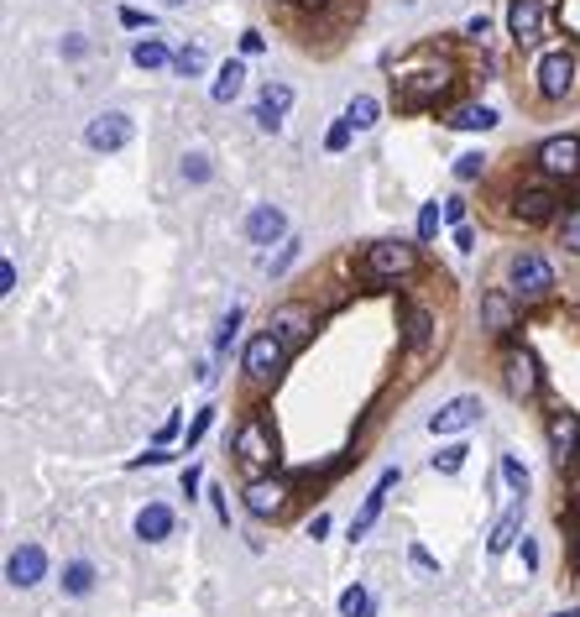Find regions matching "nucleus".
<instances>
[{
  "mask_svg": "<svg viewBox=\"0 0 580 617\" xmlns=\"http://www.w3.org/2000/svg\"><path fill=\"white\" fill-rule=\"evenodd\" d=\"M230 450H236V461H241V471H246V476H272L277 466H283L277 434L267 429V419H262V414L241 419V429H236V440H230Z\"/></svg>",
  "mask_w": 580,
  "mask_h": 617,
  "instance_id": "f257e3e1",
  "label": "nucleus"
},
{
  "mask_svg": "<svg viewBox=\"0 0 580 617\" xmlns=\"http://www.w3.org/2000/svg\"><path fill=\"white\" fill-rule=\"evenodd\" d=\"M455 95V68L450 63H429V68H413V74L398 79V105L403 110H429L439 100Z\"/></svg>",
  "mask_w": 580,
  "mask_h": 617,
  "instance_id": "f03ea898",
  "label": "nucleus"
},
{
  "mask_svg": "<svg viewBox=\"0 0 580 617\" xmlns=\"http://www.w3.org/2000/svg\"><path fill=\"white\" fill-rule=\"evenodd\" d=\"M361 272L371 283L413 278V272H419V246H413V241H371L366 257H361Z\"/></svg>",
  "mask_w": 580,
  "mask_h": 617,
  "instance_id": "7ed1b4c3",
  "label": "nucleus"
},
{
  "mask_svg": "<svg viewBox=\"0 0 580 617\" xmlns=\"http://www.w3.org/2000/svg\"><path fill=\"white\" fill-rule=\"evenodd\" d=\"M549 288H554V267L539 257V251H518V257L507 262V293H513L518 304L549 299Z\"/></svg>",
  "mask_w": 580,
  "mask_h": 617,
  "instance_id": "20e7f679",
  "label": "nucleus"
},
{
  "mask_svg": "<svg viewBox=\"0 0 580 617\" xmlns=\"http://www.w3.org/2000/svg\"><path fill=\"white\" fill-rule=\"evenodd\" d=\"M539 382H544V372H539V356H533L528 346H507L502 351V393L507 398L533 403L539 398Z\"/></svg>",
  "mask_w": 580,
  "mask_h": 617,
  "instance_id": "39448f33",
  "label": "nucleus"
},
{
  "mask_svg": "<svg viewBox=\"0 0 580 617\" xmlns=\"http://www.w3.org/2000/svg\"><path fill=\"white\" fill-rule=\"evenodd\" d=\"M580 79V58L570 48H549L533 68V89H539V100H565Z\"/></svg>",
  "mask_w": 580,
  "mask_h": 617,
  "instance_id": "423d86ee",
  "label": "nucleus"
},
{
  "mask_svg": "<svg viewBox=\"0 0 580 617\" xmlns=\"http://www.w3.org/2000/svg\"><path fill=\"white\" fill-rule=\"evenodd\" d=\"M533 168H539L549 184H570V178H580V136H549V142H539V152H533Z\"/></svg>",
  "mask_w": 580,
  "mask_h": 617,
  "instance_id": "0eeeda50",
  "label": "nucleus"
},
{
  "mask_svg": "<svg viewBox=\"0 0 580 617\" xmlns=\"http://www.w3.org/2000/svg\"><path fill=\"white\" fill-rule=\"evenodd\" d=\"M246 513L251 518H277V513H288V502H293V482H288V476H251V482H246Z\"/></svg>",
  "mask_w": 580,
  "mask_h": 617,
  "instance_id": "6e6552de",
  "label": "nucleus"
},
{
  "mask_svg": "<svg viewBox=\"0 0 580 617\" xmlns=\"http://www.w3.org/2000/svg\"><path fill=\"white\" fill-rule=\"evenodd\" d=\"M283 361H288V346H283L272 330H262V335H251L241 367H246L251 382H277V377H283Z\"/></svg>",
  "mask_w": 580,
  "mask_h": 617,
  "instance_id": "1a4fd4ad",
  "label": "nucleus"
},
{
  "mask_svg": "<svg viewBox=\"0 0 580 617\" xmlns=\"http://www.w3.org/2000/svg\"><path fill=\"white\" fill-rule=\"evenodd\" d=\"M544 440H549L554 466L570 471L575 455H580V414H570V408H554V414L544 419Z\"/></svg>",
  "mask_w": 580,
  "mask_h": 617,
  "instance_id": "9d476101",
  "label": "nucleus"
},
{
  "mask_svg": "<svg viewBox=\"0 0 580 617\" xmlns=\"http://www.w3.org/2000/svg\"><path fill=\"white\" fill-rule=\"evenodd\" d=\"M513 215L523 225H549V220H560V194H554V184H518Z\"/></svg>",
  "mask_w": 580,
  "mask_h": 617,
  "instance_id": "9b49d317",
  "label": "nucleus"
},
{
  "mask_svg": "<svg viewBox=\"0 0 580 617\" xmlns=\"http://www.w3.org/2000/svg\"><path fill=\"white\" fill-rule=\"evenodd\" d=\"M481 330L492 340H513L518 330V299L507 288H486L481 293Z\"/></svg>",
  "mask_w": 580,
  "mask_h": 617,
  "instance_id": "f8f14e48",
  "label": "nucleus"
},
{
  "mask_svg": "<svg viewBox=\"0 0 580 617\" xmlns=\"http://www.w3.org/2000/svg\"><path fill=\"white\" fill-rule=\"evenodd\" d=\"M136 136V126H131V116L126 110H105V116H95L84 126V142H89V152H121L126 142Z\"/></svg>",
  "mask_w": 580,
  "mask_h": 617,
  "instance_id": "ddd939ff",
  "label": "nucleus"
},
{
  "mask_svg": "<svg viewBox=\"0 0 580 617\" xmlns=\"http://www.w3.org/2000/svg\"><path fill=\"white\" fill-rule=\"evenodd\" d=\"M481 414H486V403H481L476 393H460V398H450L445 408H434V414H429V429H434V434H466L471 424H481Z\"/></svg>",
  "mask_w": 580,
  "mask_h": 617,
  "instance_id": "4468645a",
  "label": "nucleus"
},
{
  "mask_svg": "<svg viewBox=\"0 0 580 617\" xmlns=\"http://www.w3.org/2000/svg\"><path fill=\"white\" fill-rule=\"evenodd\" d=\"M544 0H507V37L518 42V48H533V42L544 37Z\"/></svg>",
  "mask_w": 580,
  "mask_h": 617,
  "instance_id": "2eb2a0df",
  "label": "nucleus"
},
{
  "mask_svg": "<svg viewBox=\"0 0 580 617\" xmlns=\"http://www.w3.org/2000/svg\"><path fill=\"white\" fill-rule=\"evenodd\" d=\"M272 335L283 340L288 351H298V346L314 335V309H309V304H283V309H272Z\"/></svg>",
  "mask_w": 580,
  "mask_h": 617,
  "instance_id": "dca6fc26",
  "label": "nucleus"
},
{
  "mask_svg": "<svg viewBox=\"0 0 580 617\" xmlns=\"http://www.w3.org/2000/svg\"><path fill=\"white\" fill-rule=\"evenodd\" d=\"M398 476H403L398 466H387V471L377 476V487H371V492H366V502H361V513L351 518V544L371 534V523H377V518H382V508H387V492H392V487H398Z\"/></svg>",
  "mask_w": 580,
  "mask_h": 617,
  "instance_id": "f3484780",
  "label": "nucleus"
},
{
  "mask_svg": "<svg viewBox=\"0 0 580 617\" xmlns=\"http://www.w3.org/2000/svg\"><path fill=\"white\" fill-rule=\"evenodd\" d=\"M42 576H48V555H42V544H21V550L6 560V581L16 591H32Z\"/></svg>",
  "mask_w": 580,
  "mask_h": 617,
  "instance_id": "a211bd4d",
  "label": "nucleus"
},
{
  "mask_svg": "<svg viewBox=\"0 0 580 617\" xmlns=\"http://www.w3.org/2000/svg\"><path fill=\"white\" fill-rule=\"evenodd\" d=\"M246 241H257V246L288 241V215L277 210V204H257V210L246 215Z\"/></svg>",
  "mask_w": 580,
  "mask_h": 617,
  "instance_id": "6ab92c4d",
  "label": "nucleus"
},
{
  "mask_svg": "<svg viewBox=\"0 0 580 617\" xmlns=\"http://www.w3.org/2000/svg\"><path fill=\"white\" fill-rule=\"evenodd\" d=\"M523 513H528V502L523 497H513V502H507V508H502V518H497V529H492V539H486V555H507V550H513V544H518V534H523Z\"/></svg>",
  "mask_w": 580,
  "mask_h": 617,
  "instance_id": "aec40b11",
  "label": "nucleus"
},
{
  "mask_svg": "<svg viewBox=\"0 0 580 617\" xmlns=\"http://www.w3.org/2000/svg\"><path fill=\"white\" fill-rule=\"evenodd\" d=\"M288 105H293V84H262V95H257V126L262 131H277L283 126V116H288Z\"/></svg>",
  "mask_w": 580,
  "mask_h": 617,
  "instance_id": "412c9836",
  "label": "nucleus"
},
{
  "mask_svg": "<svg viewBox=\"0 0 580 617\" xmlns=\"http://www.w3.org/2000/svg\"><path fill=\"white\" fill-rule=\"evenodd\" d=\"M429 340H434V314L424 304H403V346L419 356L429 351Z\"/></svg>",
  "mask_w": 580,
  "mask_h": 617,
  "instance_id": "4be33fe9",
  "label": "nucleus"
},
{
  "mask_svg": "<svg viewBox=\"0 0 580 617\" xmlns=\"http://www.w3.org/2000/svg\"><path fill=\"white\" fill-rule=\"evenodd\" d=\"M168 534H173V508H168V502H147V508L136 513V539H142V544H162Z\"/></svg>",
  "mask_w": 580,
  "mask_h": 617,
  "instance_id": "5701e85b",
  "label": "nucleus"
},
{
  "mask_svg": "<svg viewBox=\"0 0 580 617\" xmlns=\"http://www.w3.org/2000/svg\"><path fill=\"white\" fill-rule=\"evenodd\" d=\"M445 126L450 131H492L497 110L492 105H455V110H445Z\"/></svg>",
  "mask_w": 580,
  "mask_h": 617,
  "instance_id": "b1692460",
  "label": "nucleus"
},
{
  "mask_svg": "<svg viewBox=\"0 0 580 617\" xmlns=\"http://www.w3.org/2000/svg\"><path fill=\"white\" fill-rule=\"evenodd\" d=\"M241 89H246V63H241V58H230V63L220 68V74H215V89H210V95H215V105H230V100L241 95Z\"/></svg>",
  "mask_w": 580,
  "mask_h": 617,
  "instance_id": "393cba45",
  "label": "nucleus"
},
{
  "mask_svg": "<svg viewBox=\"0 0 580 617\" xmlns=\"http://www.w3.org/2000/svg\"><path fill=\"white\" fill-rule=\"evenodd\" d=\"M131 63L142 68V74H157V68H173V53H168V42L147 37V42H136V48H131Z\"/></svg>",
  "mask_w": 580,
  "mask_h": 617,
  "instance_id": "a878e982",
  "label": "nucleus"
},
{
  "mask_svg": "<svg viewBox=\"0 0 580 617\" xmlns=\"http://www.w3.org/2000/svg\"><path fill=\"white\" fill-rule=\"evenodd\" d=\"M58 581H63L68 597H89V591H95V565H89V560H68Z\"/></svg>",
  "mask_w": 580,
  "mask_h": 617,
  "instance_id": "bb28decb",
  "label": "nucleus"
},
{
  "mask_svg": "<svg viewBox=\"0 0 580 617\" xmlns=\"http://www.w3.org/2000/svg\"><path fill=\"white\" fill-rule=\"evenodd\" d=\"M204 68H210V53H204L199 42H189V48L173 53V74H178V79H199Z\"/></svg>",
  "mask_w": 580,
  "mask_h": 617,
  "instance_id": "cd10ccee",
  "label": "nucleus"
},
{
  "mask_svg": "<svg viewBox=\"0 0 580 617\" xmlns=\"http://www.w3.org/2000/svg\"><path fill=\"white\" fill-rule=\"evenodd\" d=\"M345 121H351L356 131H371V126H377V121H382V105H377V100H371V95H356L351 105H345Z\"/></svg>",
  "mask_w": 580,
  "mask_h": 617,
  "instance_id": "c85d7f7f",
  "label": "nucleus"
},
{
  "mask_svg": "<svg viewBox=\"0 0 580 617\" xmlns=\"http://www.w3.org/2000/svg\"><path fill=\"white\" fill-rule=\"evenodd\" d=\"M340 617H371V591L366 586H345L340 591Z\"/></svg>",
  "mask_w": 580,
  "mask_h": 617,
  "instance_id": "c756f323",
  "label": "nucleus"
},
{
  "mask_svg": "<svg viewBox=\"0 0 580 617\" xmlns=\"http://www.w3.org/2000/svg\"><path fill=\"white\" fill-rule=\"evenodd\" d=\"M560 246L580 257V204H570V210L560 215Z\"/></svg>",
  "mask_w": 580,
  "mask_h": 617,
  "instance_id": "7c9ffc66",
  "label": "nucleus"
},
{
  "mask_svg": "<svg viewBox=\"0 0 580 617\" xmlns=\"http://www.w3.org/2000/svg\"><path fill=\"white\" fill-rule=\"evenodd\" d=\"M183 178H189V184H210V178H215V163H210L204 152H189V157H183Z\"/></svg>",
  "mask_w": 580,
  "mask_h": 617,
  "instance_id": "2f4dec72",
  "label": "nucleus"
},
{
  "mask_svg": "<svg viewBox=\"0 0 580 617\" xmlns=\"http://www.w3.org/2000/svg\"><path fill=\"white\" fill-rule=\"evenodd\" d=\"M502 482H507V487H513L518 497L528 492V466L518 461V455H502Z\"/></svg>",
  "mask_w": 580,
  "mask_h": 617,
  "instance_id": "473e14b6",
  "label": "nucleus"
},
{
  "mask_svg": "<svg viewBox=\"0 0 580 617\" xmlns=\"http://www.w3.org/2000/svg\"><path fill=\"white\" fill-rule=\"evenodd\" d=\"M460 466H466V445H450V450H434V471L455 476Z\"/></svg>",
  "mask_w": 580,
  "mask_h": 617,
  "instance_id": "72a5a7b5",
  "label": "nucleus"
},
{
  "mask_svg": "<svg viewBox=\"0 0 580 617\" xmlns=\"http://www.w3.org/2000/svg\"><path fill=\"white\" fill-rule=\"evenodd\" d=\"M210 424H215V408H199L194 424H189V434H183V450H194V445L204 440V429H210Z\"/></svg>",
  "mask_w": 580,
  "mask_h": 617,
  "instance_id": "f704fd0d",
  "label": "nucleus"
},
{
  "mask_svg": "<svg viewBox=\"0 0 580 617\" xmlns=\"http://www.w3.org/2000/svg\"><path fill=\"white\" fill-rule=\"evenodd\" d=\"M351 136H356V126L340 116V121L330 126V136H324V147H330V152H345V147H351Z\"/></svg>",
  "mask_w": 580,
  "mask_h": 617,
  "instance_id": "c9c22d12",
  "label": "nucleus"
},
{
  "mask_svg": "<svg viewBox=\"0 0 580 617\" xmlns=\"http://www.w3.org/2000/svg\"><path fill=\"white\" fill-rule=\"evenodd\" d=\"M481 168H486V157H481V152H466V157L455 163V178H460V184H471V178H481Z\"/></svg>",
  "mask_w": 580,
  "mask_h": 617,
  "instance_id": "e433bc0d",
  "label": "nucleus"
},
{
  "mask_svg": "<svg viewBox=\"0 0 580 617\" xmlns=\"http://www.w3.org/2000/svg\"><path fill=\"white\" fill-rule=\"evenodd\" d=\"M236 330H241V309H230L225 319H220V335H215V351H225L230 340H236Z\"/></svg>",
  "mask_w": 580,
  "mask_h": 617,
  "instance_id": "4c0bfd02",
  "label": "nucleus"
},
{
  "mask_svg": "<svg viewBox=\"0 0 580 617\" xmlns=\"http://www.w3.org/2000/svg\"><path fill=\"white\" fill-rule=\"evenodd\" d=\"M439 236V204H424L419 210V241H434Z\"/></svg>",
  "mask_w": 580,
  "mask_h": 617,
  "instance_id": "58836bf2",
  "label": "nucleus"
},
{
  "mask_svg": "<svg viewBox=\"0 0 580 617\" xmlns=\"http://www.w3.org/2000/svg\"><path fill=\"white\" fill-rule=\"evenodd\" d=\"M199 482H204V471H199V466H183V476H178V492H183V497H199Z\"/></svg>",
  "mask_w": 580,
  "mask_h": 617,
  "instance_id": "ea45409f",
  "label": "nucleus"
},
{
  "mask_svg": "<svg viewBox=\"0 0 580 617\" xmlns=\"http://www.w3.org/2000/svg\"><path fill=\"white\" fill-rule=\"evenodd\" d=\"M293 257H298V241H283V251L272 257V278H277V272H288V267H293Z\"/></svg>",
  "mask_w": 580,
  "mask_h": 617,
  "instance_id": "a19ab883",
  "label": "nucleus"
},
{
  "mask_svg": "<svg viewBox=\"0 0 580 617\" xmlns=\"http://www.w3.org/2000/svg\"><path fill=\"white\" fill-rule=\"evenodd\" d=\"M168 461H173V450H147V455H136L131 466L142 471V466H168Z\"/></svg>",
  "mask_w": 580,
  "mask_h": 617,
  "instance_id": "79ce46f5",
  "label": "nucleus"
},
{
  "mask_svg": "<svg viewBox=\"0 0 580 617\" xmlns=\"http://www.w3.org/2000/svg\"><path fill=\"white\" fill-rule=\"evenodd\" d=\"M0 293H16V262L0 257Z\"/></svg>",
  "mask_w": 580,
  "mask_h": 617,
  "instance_id": "37998d69",
  "label": "nucleus"
},
{
  "mask_svg": "<svg viewBox=\"0 0 580 617\" xmlns=\"http://www.w3.org/2000/svg\"><path fill=\"white\" fill-rule=\"evenodd\" d=\"M178 429H183V419H178V414H168V419H162V429H157V445L178 440Z\"/></svg>",
  "mask_w": 580,
  "mask_h": 617,
  "instance_id": "c03bdc74",
  "label": "nucleus"
},
{
  "mask_svg": "<svg viewBox=\"0 0 580 617\" xmlns=\"http://www.w3.org/2000/svg\"><path fill=\"white\" fill-rule=\"evenodd\" d=\"M445 220L450 225H466V199H445Z\"/></svg>",
  "mask_w": 580,
  "mask_h": 617,
  "instance_id": "a18cd8bd",
  "label": "nucleus"
},
{
  "mask_svg": "<svg viewBox=\"0 0 580 617\" xmlns=\"http://www.w3.org/2000/svg\"><path fill=\"white\" fill-rule=\"evenodd\" d=\"M486 32H492V21H486V16H471V21H466V37H471V42H481Z\"/></svg>",
  "mask_w": 580,
  "mask_h": 617,
  "instance_id": "49530a36",
  "label": "nucleus"
},
{
  "mask_svg": "<svg viewBox=\"0 0 580 617\" xmlns=\"http://www.w3.org/2000/svg\"><path fill=\"white\" fill-rule=\"evenodd\" d=\"M121 21H126V27H147V32H152V16H142L136 6H126V11H121Z\"/></svg>",
  "mask_w": 580,
  "mask_h": 617,
  "instance_id": "de8ad7c7",
  "label": "nucleus"
},
{
  "mask_svg": "<svg viewBox=\"0 0 580 617\" xmlns=\"http://www.w3.org/2000/svg\"><path fill=\"white\" fill-rule=\"evenodd\" d=\"M455 246L460 251H476V231H471V225H455Z\"/></svg>",
  "mask_w": 580,
  "mask_h": 617,
  "instance_id": "09e8293b",
  "label": "nucleus"
},
{
  "mask_svg": "<svg viewBox=\"0 0 580 617\" xmlns=\"http://www.w3.org/2000/svg\"><path fill=\"white\" fill-rule=\"evenodd\" d=\"M408 555H413V565H419V570H429V576H434V570H439V565L429 560V550H424V544H413V550H408Z\"/></svg>",
  "mask_w": 580,
  "mask_h": 617,
  "instance_id": "8fccbe9b",
  "label": "nucleus"
},
{
  "mask_svg": "<svg viewBox=\"0 0 580 617\" xmlns=\"http://www.w3.org/2000/svg\"><path fill=\"white\" fill-rule=\"evenodd\" d=\"M330 534V513H314V523H309V539H324Z\"/></svg>",
  "mask_w": 580,
  "mask_h": 617,
  "instance_id": "3c124183",
  "label": "nucleus"
},
{
  "mask_svg": "<svg viewBox=\"0 0 580 617\" xmlns=\"http://www.w3.org/2000/svg\"><path fill=\"white\" fill-rule=\"evenodd\" d=\"M523 565L539 570V544H533V539H523Z\"/></svg>",
  "mask_w": 580,
  "mask_h": 617,
  "instance_id": "603ef678",
  "label": "nucleus"
},
{
  "mask_svg": "<svg viewBox=\"0 0 580 617\" xmlns=\"http://www.w3.org/2000/svg\"><path fill=\"white\" fill-rule=\"evenodd\" d=\"M554 617H580V607H570V612H554Z\"/></svg>",
  "mask_w": 580,
  "mask_h": 617,
  "instance_id": "864d4df0",
  "label": "nucleus"
},
{
  "mask_svg": "<svg viewBox=\"0 0 580 617\" xmlns=\"http://www.w3.org/2000/svg\"><path fill=\"white\" fill-rule=\"evenodd\" d=\"M162 6H183V0H162Z\"/></svg>",
  "mask_w": 580,
  "mask_h": 617,
  "instance_id": "5fc2aeb1",
  "label": "nucleus"
}]
</instances>
